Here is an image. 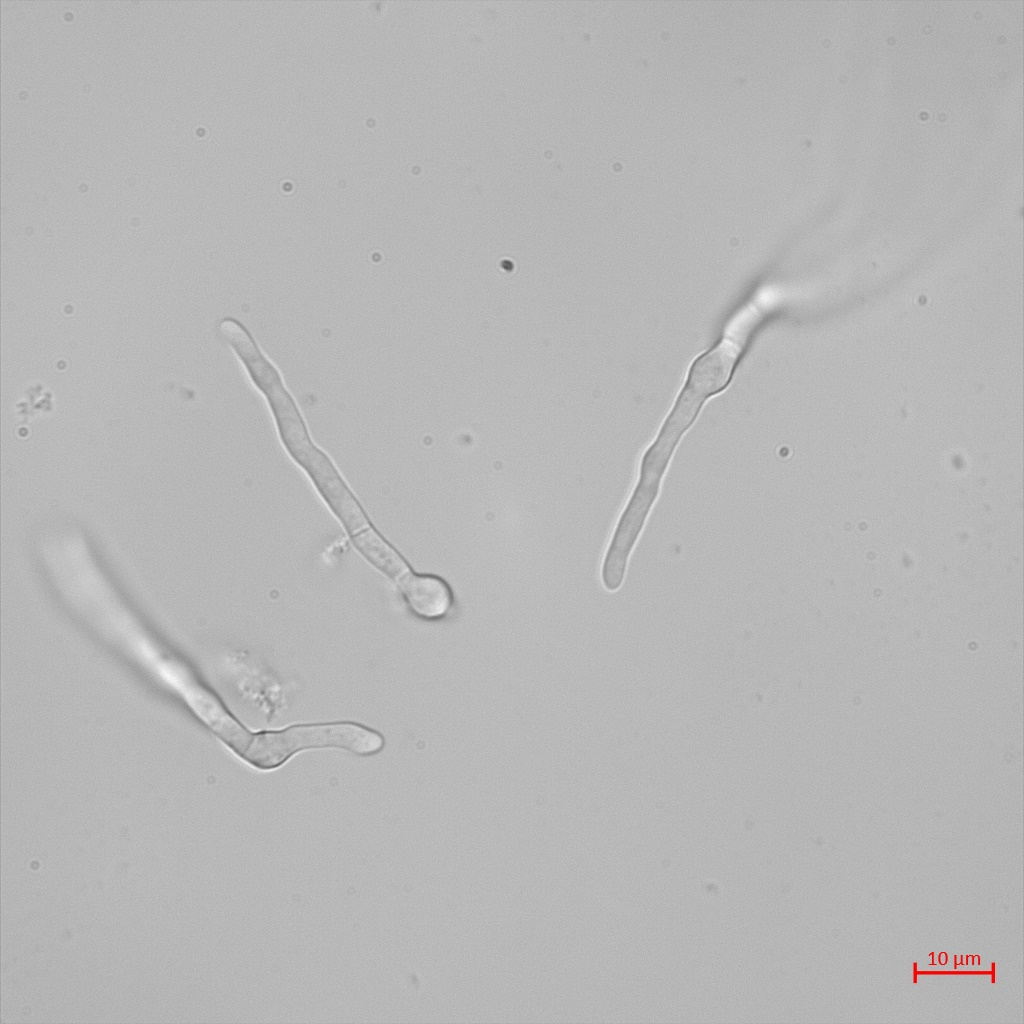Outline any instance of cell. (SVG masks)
<instances>
[{
    "mask_svg": "<svg viewBox=\"0 0 1024 1024\" xmlns=\"http://www.w3.org/2000/svg\"><path fill=\"white\" fill-rule=\"evenodd\" d=\"M399 587L410 610L425 620L444 617L453 603L450 586L436 575L406 571L399 580Z\"/></svg>",
    "mask_w": 1024,
    "mask_h": 1024,
    "instance_id": "cell-1",
    "label": "cell"
},
{
    "mask_svg": "<svg viewBox=\"0 0 1024 1024\" xmlns=\"http://www.w3.org/2000/svg\"><path fill=\"white\" fill-rule=\"evenodd\" d=\"M735 359L736 354L731 346L719 345L693 363L685 385L708 398L726 386Z\"/></svg>",
    "mask_w": 1024,
    "mask_h": 1024,
    "instance_id": "cell-2",
    "label": "cell"
}]
</instances>
